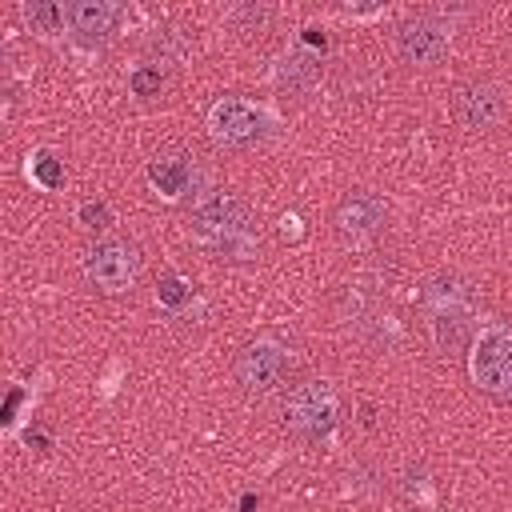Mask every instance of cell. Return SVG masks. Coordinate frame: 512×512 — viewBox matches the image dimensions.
I'll use <instances>...</instances> for the list:
<instances>
[{"instance_id": "7", "label": "cell", "mask_w": 512, "mask_h": 512, "mask_svg": "<svg viewBox=\"0 0 512 512\" xmlns=\"http://www.w3.org/2000/svg\"><path fill=\"white\" fill-rule=\"evenodd\" d=\"M384 220H388L384 200L372 196V192H348V196L336 204V212H332V228H336V236H340L348 248H360V244L376 240L380 228H384Z\"/></svg>"}, {"instance_id": "12", "label": "cell", "mask_w": 512, "mask_h": 512, "mask_svg": "<svg viewBox=\"0 0 512 512\" xmlns=\"http://www.w3.org/2000/svg\"><path fill=\"white\" fill-rule=\"evenodd\" d=\"M24 20H28L36 32H56L60 20H64V8H60V4H44V0H36V4H24Z\"/></svg>"}, {"instance_id": "8", "label": "cell", "mask_w": 512, "mask_h": 512, "mask_svg": "<svg viewBox=\"0 0 512 512\" xmlns=\"http://www.w3.org/2000/svg\"><path fill=\"white\" fill-rule=\"evenodd\" d=\"M292 368V356L276 340H252L236 356V380L248 392H272Z\"/></svg>"}, {"instance_id": "10", "label": "cell", "mask_w": 512, "mask_h": 512, "mask_svg": "<svg viewBox=\"0 0 512 512\" xmlns=\"http://www.w3.org/2000/svg\"><path fill=\"white\" fill-rule=\"evenodd\" d=\"M64 20H68V28L76 36L104 40L116 28V20H120V4H112V0H72L64 8Z\"/></svg>"}, {"instance_id": "11", "label": "cell", "mask_w": 512, "mask_h": 512, "mask_svg": "<svg viewBox=\"0 0 512 512\" xmlns=\"http://www.w3.org/2000/svg\"><path fill=\"white\" fill-rule=\"evenodd\" d=\"M148 184H152L160 196H168V200L184 196L188 184H192V164H188V156H156V160L148 164Z\"/></svg>"}, {"instance_id": "6", "label": "cell", "mask_w": 512, "mask_h": 512, "mask_svg": "<svg viewBox=\"0 0 512 512\" xmlns=\"http://www.w3.org/2000/svg\"><path fill=\"white\" fill-rule=\"evenodd\" d=\"M188 224H192V232H196V236L224 244V240L244 236V228H248V208H244L232 192L212 188V192H204V196L192 204Z\"/></svg>"}, {"instance_id": "2", "label": "cell", "mask_w": 512, "mask_h": 512, "mask_svg": "<svg viewBox=\"0 0 512 512\" xmlns=\"http://www.w3.org/2000/svg\"><path fill=\"white\" fill-rule=\"evenodd\" d=\"M136 272H140V256L128 240H96L88 252H84V276L96 292L104 296H120L136 284Z\"/></svg>"}, {"instance_id": "14", "label": "cell", "mask_w": 512, "mask_h": 512, "mask_svg": "<svg viewBox=\"0 0 512 512\" xmlns=\"http://www.w3.org/2000/svg\"><path fill=\"white\" fill-rule=\"evenodd\" d=\"M128 84H132V92H136V96H156V92H160V84H164V76H160V68L140 64V68L128 76Z\"/></svg>"}, {"instance_id": "15", "label": "cell", "mask_w": 512, "mask_h": 512, "mask_svg": "<svg viewBox=\"0 0 512 512\" xmlns=\"http://www.w3.org/2000/svg\"><path fill=\"white\" fill-rule=\"evenodd\" d=\"M312 72H316L312 56H304V52H292V56L284 60V68H280V80H304V76H312Z\"/></svg>"}, {"instance_id": "3", "label": "cell", "mask_w": 512, "mask_h": 512, "mask_svg": "<svg viewBox=\"0 0 512 512\" xmlns=\"http://www.w3.org/2000/svg\"><path fill=\"white\" fill-rule=\"evenodd\" d=\"M336 412H340L336 408V392L324 380H308V384L292 388L288 400H284V424L304 440L328 436L336 428Z\"/></svg>"}, {"instance_id": "1", "label": "cell", "mask_w": 512, "mask_h": 512, "mask_svg": "<svg viewBox=\"0 0 512 512\" xmlns=\"http://www.w3.org/2000/svg\"><path fill=\"white\" fill-rule=\"evenodd\" d=\"M468 368H472V380L488 396L512 400V328H504V324L480 328L476 340H472Z\"/></svg>"}, {"instance_id": "16", "label": "cell", "mask_w": 512, "mask_h": 512, "mask_svg": "<svg viewBox=\"0 0 512 512\" xmlns=\"http://www.w3.org/2000/svg\"><path fill=\"white\" fill-rule=\"evenodd\" d=\"M184 296H188L184 280H180V276H164V284H160V300H164V304H180Z\"/></svg>"}, {"instance_id": "13", "label": "cell", "mask_w": 512, "mask_h": 512, "mask_svg": "<svg viewBox=\"0 0 512 512\" xmlns=\"http://www.w3.org/2000/svg\"><path fill=\"white\" fill-rule=\"evenodd\" d=\"M28 172H32L44 188H56V184L64 180V168H60V160H56L52 152H36V156H32V164H28Z\"/></svg>"}, {"instance_id": "17", "label": "cell", "mask_w": 512, "mask_h": 512, "mask_svg": "<svg viewBox=\"0 0 512 512\" xmlns=\"http://www.w3.org/2000/svg\"><path fill=\"white\" fill-rule=\"evenodd\" d=\"M80 220H84L88 228H108V208H104V204H84V208H80Z\"/></svg>"}, {"instance_id": "5", "label": "cell", "mask_w": 512, "mask_h": 512, "mask_svg": "<svg viewBox=\"0 0 512 512\" xmlns=\"http://www.w3.org/2000/svg\"><path fill=\"white\" fill-rule=\"evenodd\" d=\"M508 112V100H504V88L488 76H472V80H460L456 92H452V116L468 128V132H488L504 120Z\"/></svg>"}, {"instance_id": "4", "label": "cell", "mask_w": 512, "mask_h": 512, "mask_svg": "<svg viewBox=\"0 0 512 512\" xmlns=\"http://www.w3.org/2000/svg\"><path fill=\"white\" fill-rule=\"evenodd\" d=\"M264 128H268V112L244 96H224L208 108V132L216 144L244 148V144H256Z\"/></svg>"}, {"instance_id": "9", "label": "cell", "mask_w": 512, "mask_h": 512, "mask_svg": "<svg viewBox=\"0 0 512 512\" xmlns=\"http://www.w3.org/2000/svg\"><path fill=\"white\" fill-rule=\"evenodd\" d=\"M396 52L408 64H440L448 56V28L432 16H408L396 28Z\"/></svg>"}]
</instances>
